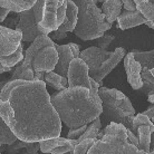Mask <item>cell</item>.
<instances>
[{
    "mask_svg": "<svg viewBox=\"0 0 154 154\" xmlns=\"http://www.w3.org/2000/svg\"><path fill=\"white\" fill-rule=\"evenodd\" d=\"M0 116L21 141L60 136L62 121L42 81H8L0 93Z\"/></svg>",
    "mask_w": 154,
    "mask_h": 154,
    "instance_id": "obj_1",
    "label": "cell"
},
{
    "mask_svg": "<svg viewBox=\"0 0 154 154\" xmlns=\"http://www.w3.org/2000/svg\"><path fill=\"white\" fill-rule=\"evenodd\" d=\"M59 119L69 128L92 123L103 112L100 95L91 94L83 86L67 87L50 96Z\"/></svg>",
    "mask_w": 154,
    "mask_h": 154,
    "instance_id": "obj_2",
    "label": "cell"
},
{
    "mask_svg": "<svg viewBox=\"0 0 154 154\" xmlns=\"http://www.w3.org/2000/svg\"><path fill=\"white\" fill-rule=\"evenodd\" d=\"M78 7L75 35L82 40H93L103 36L112 28L113 23L105 20L102 9L97 7V0H73Z\"/></svg>",
    "mask_w": 154,
    "mask_h": 154,
    "instance_id": "obj_3",
    "label": "cell"
},
{
    "mask_svg": "<svg viewBox=\"0 0 154 154\" xmlns=\"http://www.w3.org/2000/svg\"><path fill=\"white\" fill-rule=\"evenodd\" d=\"M98 95L102 100V119L105 123L111 122L122 124L132 131L133 119L135 116V109L131 100L123 93L115 88H107L100 86Z\"/></svg>",
    "mask_w": 154,
    "mask_h": 154,
    "instance_id": "obj_4",
    "label": "cell"
},
{
    "mask_svg": "<svg viewBox=\"0 0 154 154\" xmlns=\"http://www.w3.org/2000/svg\"><path fill=\"white\" fill-rule=\"evenodd\" d=\"M87 154H139V147L128 141L126 127L111 122L98 132Z\"/></svg>",
    "mask_w": 154,
    "mask_h": 154,
    "instance_id": "obj_5",
    "label": "cell"
},
{
    "mask_svg": "<svg viewBox=\"0 0 154 154\" xmlns=\"http://www.w3.org/2000/svg\"><path fill=\"white\" fill-rule=\"evenodd\" d=\"M55 45L53 39L48 35H40L31 42V45L28 47L26 53L23 54V59L16 69L12 72V75L9 81L15 79H23V81H35V72L32 69L34 60L39 51L46 46Z\"/></svg>",
    "mask_w": 154,
    "mask_h": 154,
    "instance_id": "obj_6",
    "label": "cell"
},
{
    "mask_svg": "<svg viewBox=\"0 0 154 154\" xmlns=\"http://www.w3.org/2000/svg\"><path fill=\"white\" fill-rule=\"evenodd\" d=\"M67 0H45L42 18L38 23L44 35H49L57 30L65 19Z\"/></svg>",
    "mask_w": 154,
    "mask_h": 154,
    "instance_id": "obj_7",
    "label": "cell"
},
{
    "mask_svg": "<svg viewBox=\"0 0 154 154\" xmlns=\"http://www.w3.org/2000/svg\"><path fill=\"white\" fill-rule=\"evenodd\" d=\"M16 27H17L16 28L17 30H20L23 34V42H32L38 36L44 35L36 21L32 8L19 12V21Z\"/></svg>",
    "mask_w": 154,
    "mask_h": 154,
    "instance_id": "obj_8",
    "label": "cell"
},
{
    "mask_svg": "<svg viewBox=\"0 0 154 154\" xmlns=\"http://www.w3.org/2000/svg\"><path fill=\"white\" fill-rule=\"evenodd\" d=\"M68 87L83 86L86 88H91V77L88 75V66L82 58H74L68 67Z\"/></svg>",
    "mask_w": 154,
    "mask_h": 154,
    "instance_id": "obj_9",
    "label": "cell"
},
{
    "mask_svg": "<svg viewBox=\"0 0 154 154\" xmlns=\"http://www.w3.org/2000/svg\"><path fill=\"white\" fill-rule=\"evenodd\" d=\"M112 54L113 51H108V50L102 49L100 47L93 46L81 51L79 58H82L86 63V65L88 66V75L89 77H92L100 69L105 60L112 56Z\"/></svg>",
    "mask_w": 154,
    "mask_h": 154,
    "instance_id": "obj_10",
    "label": "cell"
},
{
    "mask_svg": "<svg viewBox=\"0 0 154 154\" xmlns=\"http://www.w3.org/2000/svg\"><path fill=\"white\" fill-rule=\"evenodd\" d=\"M58 62V53L56 49V44L44 47L39 51L34 60L32 69L34 72H44L48 73L55 69Z\"/></svg>",
    "mask_w": 154,
    "mask_h": 154,
    "instance_id": "obj_11",
    "label": "cell"
},
{
    "mask_svg": "<svg viewBox=\"0 0 154 154\" xmlns=\"http://www.w3.org/2000/svg\"><path fill=\"white\" fill-rule=\"evenodd\" d=\"M23 40L20 30L0 26V56H7L15 53Z\"/></svg>",
    "mask_w": 154,
    "mask_h": 154,
    "instance_id": "obj_12",
    "label": "cell"
},
{
    "mask_svg": "<svg viewBox=\"0 0 154 154\" xmlns=\"http://www.w3.org/2000/svg\"><path fill=\"white\" fill-rule=\"evenodd\" d=\"M78 17V7L73 0H67V8H66V16L63 23L58 27L57 30L51 32V39L62 40L67 37V32L74 31L77 23Z\"/></svg>",
    "mask_w": 154,
    "mask_h": 154,
    "instance_id": "obj_13",
    "label": "cell"
},
{
    "mask_svg": "<svg viewBox=\"0 0 154 154\" xmlns=\"http://www.w3.org/2000/svg\"><path fill=\"white\" fill-rule=\"evenodd\" d=\"M124 68L126 72V77L128 84L132 86V88L135 91H139L143 85L141 72L142 66L139 62H136L134 58V53L131 51L125 55L124 57Z\"/></svg>",
    "mask_w": 154,
    "mask_h": 154,
    "instance_id": "obj_14",
    "label": "cell"
},
{
    "mask_svg": "<svg viewBox=\"0 0 154 154\" xmlns=\"http://www.w3.org/2000/svg\"><path fill=\"white\" fill-rule=\"evenodd\" d=\"M125 55H126V50L124 49L123 47H117V48L113 51L112 56L105 60V63L100 66V69L97 70L96 73L94 74L91 78H93L94 81L97 82V83L102 86L103 79L115 68L116 66L119 65V63L125 57Z\"/></svg>",
    "mask_w": 154,
    "mask_h": 154,
    "instance_id": "obj_15",
    "label": "cell"
},
{
    "mask_svg": "<svg viewBox=\"0 0 154 154\" xmlns=\"http://www.w3.org/2000/svg\"><path fill=\"white\" fill-rule=\"evenodd\" d=\"M56 49L58 53V62L56 64L54 72L64 77H67L69 64L75 58L73 50L70 48L69 44H66V45H57L56 44Z\"/></svg>",
    "mask_w": 154,
    "mask_h": 154,
    "instance_id": "obj_16",
    "label": "cell"
},
{
    "mask_svg": "<svg viewBox=\"0 0 154 154\" xmlns=\"http://www.w3.org/2000/svg\"><path fill=\"white\" fill-rule=\"evenodd\" d=\"M145 23H146L145 17L137 9L134 11L124 10L123 12H121V15L117 18V27L121 30H126L140 25H145Z\"/></svg>",
    "mask_w": 154,
    "mask_h": 154,
    "instance_id": "obj_17",
    "label": "cell"
},
{
    "mask_svg": "<svg viewBox=\"0 0 154 154\" xmlns=\"http://www.w3.org/2000/svg\"><path fill=\"white\" fill-rule=\"evenodd\" d=\"M102 12L105 16V20L107 23H113L117 20L119 16L123 9V2L122 0H105L102 5Z\"/></svg>",
    "mask_w": 154,
    "mask_h": 154,
    "instance_id": "obj_18",
    "label": "cell"
},
{
    "mask_svg": "<svg viewBox=\"0 0 154 154\" xmlns=\"http://www.w3.org/2000/svg\"><path fill=\"white\" fill-rule=\"evenodd\" d=\"M36 0H0V7L9 9L10 11L19 14L34 7Z\"/></svg>",
    "mask_w": 154,
    "mask_h": 154,
    "instance_id": "obj_19",
    "label": "cell"
},
{
    "mask_svg": "<svg viewBox=\"0 0 154 154\" xmlns=\"http://www.w3.org/2000/svg\"><path fill=\"white\" fill-rule=\"evenodd\" d=\"M45 83L47 85L51 86L53 88L57 89L58 92L68 87V79H67V77L62 76V75L57 74L54 70L45 73Z\"/></svg>",
    "mask_w": 154,
    "mask_h": 154,
    "instance_id": "obj_20",
    "label": "cell"
},
{
    "mask_svg": "<svg viewBox=\"0 0 154 154\" xmlns=\"http://www.w3.org/2000/svg\"><path fill=\"white\" fill-rule=\"evenodd\" d=\"M151 134H152V130L150 126L147 125H141L137 128V136H139V150H143L150 153V143H151Z\"/></svg>",
    "mask_w": 154,
    "mask_h": 154,
    "instance_id": "obj_21",
    "label": "cell"
},
{
    "mask_svg": "<svg viewBox=\"0 0 154 154\" xmlns=\"http://www.w3.org/2000/svg\"><path fill=\"white\" fill-rule=\"evenodd\" d=\"M143 85L139 89V92L143 95H153L154 94V76L151 73V69L149 68H142L141 72Z\"/></svg>",
    "mask_w": 154,
    "mask_h": 154,
    "instance_id": "obj_22",
    "label": "cell"
},
{
    "mask_svg": "<svg viewBox=\"0 0 154 154\" xmlns=\"http://www.w3.org/2000/svg\"><path fill=\"white\" fill-rule=\"evenodd\" d=\"M18 137L14 134V132L10 130L4 119L0 116V147L2 145H10L16 142Z\"/></svg>",
    "mask_w": 154,
    "mask_h": 154,
    "instance_id": "obj_23",
    "label": "cell"
},
{
    "mask_svg": "<svg viewBox=\"0 0 154 154\" xmlns=\"http://www.w3.org/2000/svg\"><path fill=\"white\" fill-rule=\"evenodd\" d=\"M133 53H134L135 60L141 64L142 68L152 69L154 67V49L149 50V51L133 50Z\"/></svg>",
    "mask_w": 154,
    "mask_h": 154,
    "instance_id": "obj_24",
    "label": "cell"
},
{
    "mask_svg": "<svg viewBox=\"0 0 154 154\" xmlns=\"http://www.w3.org/2000/svg\"><path fill=\"white\" fill-rule=\"evenodd\" d=\"M23 59V47L20 44L15 53L7 56H0V63L6 67H14Z\"/></svg>",
    "mask_w": 154,
    "mask_h": 154,
    "instance_id": "obj_25",
    "label": "cell"
},
{
    "mask_svg": "<svg viewBox=\"0 0 154 154\" xmlns=\"http://www.w3.org/2000/svg\"><path fill=\"white\" fill-rule=\"evenodd\" d=\"M141 125H147V126L151 127L152 130V133L154 132V123L151 121L146 115H144L143 113H140V114H136L133 119V124H132V132L134 133L135 135H137V128Z\"/></svg>",
    "mask_w": 154,
    "mask_h": 154,
    "instance_id": "obj_26",
    "label": "cell"
},
{
    "mask_svg": "<svg viewBox=\"0 0 154 154\" xmlns=\"http://www.w3.org/2000/svg\"><path fill=\"white\" fill-rule=\"evenodd\" d=\"M136 9L142 12V15L145 17L147 21L154 23V4L152 1H146V2L136 5Z\"/></svg>",
    "mask_w": 154,
    "mask_h": 154,
    "instance_id": "obj_27",
    "label": "cell"
},
{
    "mask_svg": "<svg viewBox=\"0 0 154 154\" xmlns=\"http://www.w3.org/2000/svg\"><path fill=\"white\" fill-rule=\"evenodd\" d=\"M97 139H86L84 141H82L81 143H78L74 151L72 152V154H87L88 150L91 149L94 143L96 142Z\"/></svg>",
    "mask_w": 154,
    "mask_h": 154,
    "instance_id": "obj_28",
    "label": "cell"
},
{
    "mask_svg": "<svg viewBox=\"0 0 154 154\" xmlns=\"http://www.w3.org/2000/svg\"><path fill=\"white\" fill-rule=\"evenodd\" d=\"M29 142H26V141H21V140H17L16 142H14L12 144L8 145L7 147H5L4 150L7 152L8 154H17L18 152L23 150V149H26Z\"/></svg>",
    "mask_w": 154,
    "mask_h": 154,
    "instance_id": "obj_29",
    "label": "cell"
},
{
    "mask_svg": "<svg viewBox=\"0 0 154 154\" xmlns=\"http://www.w3.org/2000/svg\"><path fill=\"white\" fill-rule=\"evenodd\" d=\"M114 39H115V36L114 35H112V34H106V32H105L104 35L98 37L96 40H97V45H98L100 48L107 50L108 47L111 46V44L114 42Z\"/></svg>",
    "mask_w": 154,
    "mask_h": 154,
    "instance_id": "obj_30",
    "label": "cell"
},
{
    "mask_svg": "<svg viewBox=\"0 0 154 154\" xmlns=\"http://www.w3.org/2000/svg\"><path fill=\"white\" fill-rule=\"evenodd\" d=\"M87 125H88V124H87ZM87 125H83V126L77 127V128H69V132H68V134H67V137L72 140H77L85 131H86Z\"/></svg>",
    "mask_w": 154,
    "mask_h": 154,
    "instance_id": "obj_31",
    "label": "cell"
},
{
    "mask_svg": "<svg viewBox=\"0 0 154 154\" xmlns=\"http://www.w3.org/2000/svg\"><path fill=\"white\" fill-rule=\"evenodd\" d=\"M122 2H123V7L125 10H130V11L136 10L135 0H122Z\"/></svg>",
    "mask_w": 154,
    "mask_h": 154,
    "instance_id": "obj_32",
    "label": "cell"
},
{
    "mask_svg": "<svg viewBox=\"0 0 154 154\" xmlns=\"http://www.w3.org/2000/svg\"><path fill=\"white\" fill-rule=\"evenodd\" d=\"M143 114H144V115H146L147 117H149V119H150L151 121L154 123V105L150 106L145 112H143Z\"/></svg>",
    "mask_w": 154,
    "mask_h": 154,
    "instance_id": "obj_33",
    "label": "cell"
},
{
    "mask_svg": "<svg viewBox=\"0 0 154 154\" xmlns=\"http://www.w3.org/2000/svg\"><path fill=\"white\" fill-rule=\"evenodd\" d=\"M10 12L9 9L7 8H4V7H0V23H2L5 20V18L8 16V14Z\"/></svg>",
    "mask_w": 154,
    "mask_h": 154,
    "instance_id": "obj_34",
    "label": "cell"
},
{
    "mask_svg": "<svg viewBox=\"0 0 154 154\" xmlns=\"http://www.w3.org/2000/svg\"><path fill=\"white\" fill-rule=\"evenodd\" d=\"M35 81L45 82V73H44V72H36L35 73Z\"/></svg>",
    "mask_w": 154,
    "mask_h": 154,
    "instance_id": "obj_35",
    "label": "cell"
},
{
    "mask_svg": "<svg viewBox=\"0 0 154 154\" xmlns=\"http://www.w3.org/2000/svg\"><path fill=\"white\" fill-rule=\"evenodd\" d=\"M12 70V67H6L4 66L1 63H0V74H4V73H9Z\"/></svg>",
    "mask_w": 154,
    "mask_h": 154,
    "instance_id": "obj_36",
    "label": "cell"
},
{
    "mask_svg": "<svg viewBox=\"0 0 154 154\" xmlns=\"http://www.w3.org/2000/svg\"><path fill=\"white\" fill-rule=\"evenodd\" d=\"M150 149L151 151H154V132L151 134V143H150Z\"/></svg>",
    "mask_w": 154,
    "mask_h": 154,
    "instance_id": "obj_37",
    "label": "cell"
},
{
    "mask_svg": "<svg viewBox=\"0 0 154 154\" xmlns=\"http://www.w3.org/2000/svg\"><path fill=\"white\" fill-rule=\"evenodd\" d=\"M8 81H9V79H2V81H0V93H1V91H2L5 85L8 83Z\"/></svg>",
    "mask_w": 154,
    "mask_h": 154,
    "instance_id": "obj_38",
    "label": "cell"
},
{
    "mask_svg": "<svg viewBox=\"0 0 154 154\" xmlns=\"http://www.w3.org/2000/svg\"><path fill=\"white\" fill-rule=\"evenodd\" d=\"M145 25H146L147 27H150L151 29H153V30H154V23H150V21H147V20H146V23H145Z\"/></svg>",
    "mask_w": 154,
    "mask_h": 154,
    "instance_id": "obj_39",
    "label": "cell"
},
{
    "mask_svg": "<svg viewBox=\"0 0 154 154\" xmlns=\"http://www.w3.org/2000/svg\"><path fill=\"white\" fill-rule=\"evenodd\" d=\"M147 100H149L150 103H153V104H154V94H153V95H149V97H147Z\"/></svg>",
    "mask_w": 154,
    "mask_h": 154,
    "instance_id": "obj_40",
    "label": "cell"
},
{
    "mask_svg": "<svg viewBox=\"0 0 154 154\" xmlns=\"http://www.w3.org/2000/svg\"><path fill=\"white\" fill-rule=\"evenodd\" d=\"M17 154H31V153H29L26 149H23V151H20V152H18Z\"/></svg>",
    "mask_w": 154,
    "mask_h": 154,
    "instance_id": "obj_41",
    "label": "cell"
},
{
    "mask_svg": "<svg viewBox=\"0 0 154 154\" xmlns=\"http://www.w3.org/2000/svg\"><path fill=\"white\" fill-rule=\"evenodd\" d=\"M146 1H150V0H135V4L139 5V4H142V2H146Z\"/></svg>",
    "mask_w": 154,
    "mask_h": 154,
    "instance_id": "obj_42",
    "label": "cell"
},
{
    "mask_svg": "<svg viewBox=\"0 0 154 154\" xmlns=\"http://www.w3.org/2000/svg\"><path fill=\"white\" fill-rule=\"evenodd\" d=\"M139 154H150V153H147V152H145V151L143 150H139Z\"/></svg>",
    "mask_w": 154,
    "mask_h": 154,
    "instance_id": "obj_43",
    "label": "cell"
},
{
    "mask_svg": "<svg viewBox=\"0 0 154 154\" xmlns=\"http://www.w3.org/2000/svg\"><path fill=\"white\" fill-rule=\"evenodd\" d=\"M151 73H152V75H153V76H154V67H153V68H152V69H151Z\"/></svg>",
    "mask_w": 154,
    "mask_h": 154,
    "instance_id": "obj_44",
    "label": "cell"
},
{
    "mask_svg": "<svg viewBox=\"0 0 154 154\" xmlns=\"http://www.w3.org/2000/svg\"><path fill=\"white\" fill-rule=\"evenodd\" d=\"M97 1H98V2H102V4H103L105 0H97Z\"/></svg>",
    "mask_w": 154,
    "mask_h": 154,
    "instance_id": "obj_45",
    "label": "cell"
},
{
    "mask_svg": "<svg viewBox=\"0 0 154 154\" xmlns=\"http://www.w3.org/2000/svg\"><path fill=\"white\" fill-rule=\"evenodd\" d=\"M63 154H72V152H67V153H63Z\"/></svg>",
    "mask_w": 154,
    "mask_h": 154,
    "instance_id": "obj_46",
    "label": "cell"
},
{
    "mask_svg": "<svg viewBox=\"0 0 154 154\" xmlns=\"http://www.w3.org/2000/svg\"><path fill=\"white\" fill-rule=\"evenodd\" d=\"M150 154H154V151H151V152H150Z\"/></svg>",
    "mask_w": 154,
    "mask_h": 154,
    "instance_id": "obj_47",
    "label": "cell"
},
{
    "mask_svg": "<svg viewBox=\"0 0 154 154\" xmlns=\"http://www.w3.org/2000/svg\"><path fill=\"white\" fill-rule=\"evenodd\" d=\"M150 1H152V2H153V4H154V0H150Z\"/></svg>",
    "mask_w": 154,
    "mask_h": 154,
    "instance_id": "obj_48",
    "label": "cell"
},
{
    "mask_svg": "<svg viewBox=\"0 0 154 154\" xmlns=\"http://www.w3.org/2000/svg\"><path fill=\"white\" fill-rule=\"evenodd\" d=\"M0 154H2V153H1V152H0Z\"/></svg>",
    "mask_w": 154,
    "mask_h": 154,
    "instance_id": "obj_49",
    "label": "cell"
}]
</instances>
